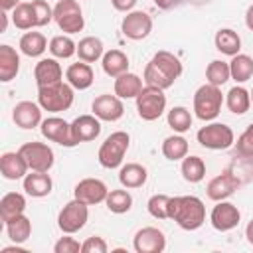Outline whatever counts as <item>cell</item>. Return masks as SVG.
<instances>
[{
  "label": "cell",
  "instance_id": "cell-1",
  "mask_svg": "<svg viewBox=\"0 0 253 253\" xmlns=\"http://www.w3.org/2000/svg\"><path fill=\"white\" fill-rule=\"evenodd\" d=\"M182 71H184V67H182V61L178 59V55H174L172 51L160 49L146 63L142 79L146 85L168 89L176 83V79L182 75Z\"/></svg>",
  "mask_w": 253,
  "mask_h": 253
},
{
  "label": "cell",
  "instance_id": "cell-2",
  "mask_svg": "<svg viewBox=\"0 0 253 253\" xmlns=\"http://www.w3.org/2000/svg\"><path fill=\"white\" fill-rule=\"evenodd\" d=\"M168 219H174L186 231H196L206 221V206L198 196H174L170 198Z\"/></svg>",
  "mask_w": 253,
  "mask_h": 253
},
{
  "label": "cell",
  "instance_id": "cell-3",
  "mask_svg": "<svg viewBox=\"0 0 253 253\" xmlns=\"http://www.w3.org/2000/svg\"><path fill=\"white\" fill-rule=\"evenodd\" d=\"M130 146V136L126 130H115L111 132L103 144L99 146V152H97V160L103 168L107 170H115L119 166H123V160H125V154Z\"/></svg>",
  "mask_w": 253,
  "mask_h": 253
},
{
  "label": "cell",
  "instance_id": "cell-4",
  "mask_svg": "<svg viewBox=\"0 0 253 253\" xmlns=\"http://www.w3.org/2000/svg\"><path fill=\"white\" fill-rule=\"evenodd\" d=\"M223 101H225L223 93H221V89L217 85L204 83L194 93V113H196V117L200 121L210 123L221 113Z\"/></svg>",
  "mask_w": 253,
  "mask_h": 253
},
{
  "label": "cell",
  "instance_id": "cell-5",
  "mask_svg": "<svg viewBox=\"0 0 253 253\" xmlns=\"http://www.w3.org/2000/svg\"><path fill=\"white\" fill-rule=\"evenodd\" d=\"M73 87L69 83H55L47 87H38V103L47 113H63L73 105Z\"/></svg>",
  "mask_w": 253,
  "mask_h": 253
},
{
  "label": "cell",
  "instance_id": "cell-6",
  "mask_svg": "<svg viewBox=\"0 0 253 253\" xmlns=\"http://www.w3.org/2000/svg\"><path fill=\"white\" fill-rule=\"evenodd\" d=\"M53 20L57 28L67 36L77 34L85 28L83 10L77 0H57L53 6Z\"/></svg>",
  "mask_w": 253,
  "mask_h": 253
},
{
  "label": "cell",
  "instance_id": "cell-7",
  "mask_svg": "<svg viewBox=\"0 0 253 253\" xmlns=\"http://www.w3.org/2000/svg\"><path fill=\"white\" fill-rule=\"evenodd\" d=\"M136 111L142 121H156L166 111V95L164 89L154 85H144L142 91L136 95Z\"/></svg>",
  "mask_w": 253,
  "mask_h": 253
},
{
  "label": "cell",
  "instance_id": "cell-8",
  "mask_svg": "<svg viewBox=\"0 0 253 253\" xmlns=\"http://www.w3.org/2000/svg\"><path fill=\"white\" fill-rule=\"evenodd\" d=\"M196 138L204 148L210 150H225L235 142V134L225 123H208L196 132Z\"/></svg>",
  "mask_w": 253,
  "mask_h": 253
},
{
  "label": "cell",
  "instance_id": "cell-9",
  "mask_svg": "<svg viewBox=\"0 0 253 253\" xmlns=\"http://www.w3.org/2000/svg\"><path fill=\"white\" fill-rule=\"evenodd\" d=\"M87 219H89V206L73 198L71 202H67L59 210V213H57V227L63 233L73 235V233H77L79 229L85 227Z\"/></svg>",
  "mask_w": 253,
  "mask_h": 253
},
{
  "label": "cell",
  "instance_id": "cell-10",
  "mask_svg": "<svg viewBox=\"0 0 253 253\" xmlns=\"http://www.w3.org/2000/svg\"><path fill=\"white\" fill-rule=\"evenodd\" d=\"M20 154L28 162L30 170H36V172H49L55 162V154L51 146H47L45 142H38V140L24 142L20 146Z\"/></svg>",
  "mask_w": 253,
  "mask_h": 253
},
{
  "label": "cell",
  "instance_id": "cell-11",
  "mask_svg": "<svg viewBox=\"0 0 253 253\" xmlns=\"http://www.w3.org/2000/svg\"><path fill=\"white\" fill-rule=\"evenodd\" d=\"M40 130H42V136L47 138L49 142H55V144L65 146V148L77 146V142L73 138V132H71V123H67L61 117L43 119L42 125H40Z\"/></svg>",
  "mask_w": 253,
  "mask_h": 253
},
{
  "label": "cell",
  "instance_id": "cell-12",
  "mask_svg": "<svg viewBox=\"0 0 253 253\" xmlns=\"http://www.w3.org/2000/svg\"><path fill=\"white\" fill-rule=\"evenodd\" d=\"M121 32L125 38L132 42H140L150 36L152 32V18L144 10H130L121 22Z\"/></svg>",
  "mask_w": 253,
  "mask_h": 253
},
{
  "label": "cell",
  "instance_id": "cell-13",
  "mask_svg": "<svg viewBox=\"0 0 253 253\" xmlns=\"http://www.w3.org/2000/svg\"><path fill=\"white\" fill-rule=\"evenodd\" d=\"M241 184H243V180H239V176L233 170H225L208 182L206 194L211 202H221V200H227Z\"/></svg>",
  "mask_w": 253,
  "mask_h": 253
},
{
  "label": "cell",
  "instance_id": "cell-14",
  "mask_svg": "<svg viewBox=\"0 0 253 253\" xmlns=\"http://www.w3.org/2000/svg\"><path fill=\"white\" fill-rule=\"evenodd\" d=\"M239 219H241V211L235 204L231 202H217L210 213V223L213 229L217 231H231L239 225Z\"/></svg>",
  "mask_w": 253,
  "mask_h": 253
},
{
  "label": "cell",
  "instance_id": "cell-15",
  "mask_svg": "<svg viewBox=\"0 0 253 253\" xmlns=\"http://www.w3.org/2000/svg\"><path fill=\"white\" fill-rule=\"evenodd\" d=\"M132 247L136 253H162L166 249V235L162 229L146 225L134 233Z\"/></svg>",
  "mask_w": 253,
  "mask_h": 253
},
{
  "label": "cell",
  "instance_id": "cell-16",
  "mask_svg": "<svg viewBox=\"0 0 253 253\" xmlns=\"http://www.w3.org/2000/svg\"><path fill=\"white\" fill-rule=\"evenodd\" d=\"M107 194H109V188L99 178H83L73 188V198L87 204V206H95V204L105 202Z\"/></svg>",
  "mask_w": 253,
  "mask_h": 253
},
{
  "label": "cell",
  "instance_id": "cell-17",
  "mask_svg": "<svg viewBox=\"0 0 253 253\" xmlns=\"http://www.w3.org/2000/svg\"><path fill=\"white\" fill-rule=\"evenodd\" d=\"M91 111L97 119L107 121V123H115L125 115V105H123L121 97L111 95V93H103V95L93 99Z\"/></svg>",
  "mask_w": 253,
  "mask_h": 253
},
{
  "label": "cell",
  "instance_id": "cell-18",
  "mask_svg": "<svg viewBox=\"0 0 253 253\" xmlns=\"http://www.w3.org/2000/svg\"><path fill=\"white\" fill-rule=\"evenodd\" d=\"M42 107L40 103H34V101H20L14 105L12 109V121L16 123V126L24 128V130H32L36 126L42 125Z\"/></svg>",
  "mask_w": 253,
  "mask_h": 253
},
{
  "label": "cell",
  "instance_id": "cell-19",
  "mask_svg": "<svg viewBox=\"0 0 253 253\" xmlns=\"http://www.w3.org/2000/svg\"><path fill=\"white\" fill-rule=\"evenodd\" d=\"M34 79L38 87H47L63 81V69L55 57H43L34 67Z\"/></svg>",
  "mask_w": 253,
  "mask_h": 253
},
{
  "label": "cell",
  "instance_id": "cell-20",
  "mask_svg": "<svg viewBox=\"0 0 253 253\" xmlns=\"http://www.w3.org/2000/svg\"><path fill=\"white\" fill-rule=\"evenodd\" d=\"M71 132L77 144L91 142L101 134V119H97L95 115H79L71 123Z\"/></svg>",
  "mask_w": 253,
  "mask_h": 253
},
{
  "label": "cell",
  "instance_id": "cell-21",
  "mask_svg": "<svg viewBox=\"0 0 253 253\" xmlns=\"http://www.w3.org/2000/svg\"><path fill=\"white\" fill-rule=\"evenodd\" d=\"M22 184H24V192L32 198H45L53 190V180L47 172L30 170V174L24 176Z\"/></svg>",
  "mask_w": 253,
  "mask_h": 253
},
{
  "label": "cell",
  "instance_id": "cell-22",
  "mask_svg": "<svg viewBox=\"0 0 253 253\" xmlns=\"http://www.w3.org/2000/svg\"><path fill=\"white\" fill-rule=\"evenodd\" d=\"M65 79L67 83L77 89V91H85L93 85L95 81V73H93V67L91 63H85V61H77V63H71L67 69H65Z\"/></svg>",
  "mask_w": 253,
  "mask_h": 253
},
{
  "label": "cell",
  "instance_id": "cell-23",
  "mask_svg": "<svg viewBox=\"0 0 253 253\" xmlns=\"http://www.w3.org/2000/svg\"><path fill=\"white\" fill-rule=\"evenodd\" d=\"M30 166L24 160V156L18 152H4L0 156V172L6 180H24Z\"/></svg>",
  "mask_w": 253,
  "mask_h": 253
},
{
  "label": "cell",
  "instance_id": "cell-24",
  "mask_svg": "<svg viewBox=\"0 0 253 253\" xmlns=\"http://www.w3.org/2000/svg\"><path fill=\"white\" fill-rule=\"evenodd\" d=\"M146 180H148V170L138 162H126L119 170V182L123 188H128V190L142 188Z\"/></svg>",
  "mask_w": 253,
  "mask_h": 253
},
{
  "label": "cell",
  "instance_id": "cell-25",
  "mask_svg": "<svg viewBox=\"0 0 253 253\" xmlns=\"http://www.w3.org/2000/svg\"><path fill=\"white\" fill-rule=\"evenodd\" d=\"M20 71V55L18 51L8 45L2 43L0 45V81L2 83H10L12 79H16Z\"/></svg>",
  "mask_w": 253,
  "mask_h": 253
},
{
  "label": "cell",
  "instance_id": "cell-26",
  "mask_svg": "<svg viewBox=\"0 0 253 253\" xmlns=\"http://www.w3.org/2000/svg\"><path fill=\"white\" fill-rule=\"evenodd\" d=\"M101 65H103V71L109 77L115 79V77H119V75H123V73L128 71L130 61H128V55L125 51H121V49H109L101 57Z\"/></svg>",
  "mask_w": 253,
  "mask_h": 253
},
{
  "label": "cell",
  "instance_id": "cell-27",
  "mask_svg": "<svg viewBox=\"0 0 253 253\" xmlns=\"http://www.w3.org/2000/svg\"><path fill=\"white\" fill-rule=\"evenodd\" d=\"M26 211V198L20 192H8L2 196L0 200V217L4 223H8L10 219L22 215Z\"/></svg>",
  "mask_w": 253,
  "mask_h": 253
},
{
  "label": "cell",
  "instance_id": "cell-28",
  "mask_svg": "<svg viewBox=\"0 0 253 253\" xmlns=\"http://www.w3.org/2000/svg\"><path fill=\"white\" fill-rule=\"evenodd\" d=\"M213 43H215V49L221 51L223 55H237L241 51V38L235 30L231 28H221L215 32V38H213Z\"/></svg>",
  "mask_w": 253,
  "mask_h": 253
},
{
  "label": "cell",
  "instance_id": "cell-29",
  "mask_svg": "<svg viewBox=\"0 0 253 253\" xmlns=\"http://www.w3.org/2000/svg\"><path fill=\"white\" fill-rule=\"evenodd\" d=\"M142 91V79L136 73H123L115 77V95L121 99H136V95Z\"/></svg>",
  "mask_w": 253,
  "mask_h": 253
},
{
  "label": "cell",
  "instance_id": "cell-30",
  "mask_svg": "<svg viewBox=\"0 0 253 253\" xmlns=\"http://www.w3.org/2000/svg\"><path fill=\"white\" fill-rule=\"evenodd\" d=\"M105 55V45L99 38L95 36H87L83 40H79L77 43V57L85 63H95Z\"/></svg>",
  "mask_w": 253,
  "mask_h": 253
},
{
  "label": "cell",
  "instance_id": "cell-31",
  "mask_svg": "<svg viewBox=\"0 0 253 253\" xmlns=\"http://www.w3.org/2000/svg\"><path fill=\"white\" fill-rule=\"evenodd\" d=\"M225 105L233 115H245L251 107V91H247L241 85L231 87L225 93Z\"/></svg>",
  "mask_w": 253,
  "mask_h": 253
},
{
  "label": "cell",
  "instance_id": "cell-32",
  "mask_svg": "<svg viewBox=\"0 0 253 253\" xmlns=\"http://www.w3.org/2000/svg\"><path fill=\"white\" fill-rule=\"evenodd\" d=\"M20 51L28 57H40L49 45H47V40L42 32H26L22 38H20Z\"/></svg>",
  "mask_w": 253,
  "mask_h": 253
},
{
  "label": "cell",
  "instance_id": "cell-33",
  "mask_svg": "<svg viewBox=\"0 0 253 253\" xmlns=\"http://www.w3.org/2000/svg\"><path fill=\"white\" fill-rule=\"evenodd\" d=\"M182 178L190 184H198L206 178V162L196 156V154H188L182 158V166H180Z\"/></svg>",
  "mask_w": 253,
  "mask_h": 253
},
{
  "label": "cell",
  "instance_id": "cell-34",
  "mask_svg": "<svg viewBox=\"0 0 253 253\" xmlns=\"http://www.w3.org/2000/svg\"><path fill=\"white\" fill-rule=\"evenodd\" d=\"M229 71L231 79L235 83H245L253 77V57L247 53H237L229 61Z\"/></svg>",
  "mask_w": 253,
  "mask_h": 253
},
{
  "label": "cell",
  "instance_id": "cell-35",
  "mask_svg": "<svg viewBox=\"0 0 253 253\" xmlns=\"http://www.w3.org/2000/svg\"><path fill=\"white\" fill-rule=\"evenodd\" d=\"M6 233L14 243H24L32 235V221L28 215H18L6 223Z\"/></svg>",
  "mask_w": 253,
  "mask_h": 253
},
{
  "label": "cell",
  "instance_id": "cell-36",
  "mask_svg": "<svg viewBox=\"0 0 253 253\" xmlns=\"http://www.w3.org/2000/svg\"><path fill=\"white\" fill-rule=\"evenodd\" d=\"M49 53L55 57V59H69L77 53V43L67 36V34H61V36H53L49 40Z\"/></svg>",
  "mask_w": 253,
  "mask_h": 253
},
{
  "label": "cell",
  "instance_id": "cell-37",
  "mask_svg": "<svg viewBox=\"0 0 253 253\" xmlns=\"http://www.w3.org/2000/svg\"><path fill=\"white\" fill-rule=\"evenodd\" d=\"M162 154H164V158H168L172 162L182 160L184 156H188V140L178 132L172 136H166L162 142Z\"/></svg>",
  "mask_w": 253,
  "mask_h": 253
},
{
  "label": "cell",
  "instance_id": "cell-38",
  "mask_svg": "<svg viewBox=\"0 0 253 253\" xmlns=\"http://www.w3.org/2000/svg\"><path fill=\"white\" fill-rule=\"evenodd\" d=\"M105 206L109 211L113 213H126L132 208V196L128 194V188H121V190H109Z\"/></svg>",
  "mask_w": 253,
  "mask_h": 253
},
{
  "label": "cell",
  "instance_id": "cell-39",
  "mask_svg": "<svg viewBox=\"0 0 253 253\" xmlns=\"http://www.w3.org/2000/svg\"><path fill=\"white\" fill-rule=\"evenodd\" d=\"M166 121H168V126H170L174 132L182 134V132L190 130V126H192V113H190L186 107L178 105V107H172V109L168 111Z\"/></svg>",
  "mask_w": 253,
  "mask_h": 253
},
{
  "label": "cell",
  "instance_id": "cell-40",
  "mask_svg": "<svg viewBox=\"0 0 253 253\" xmlns=\"http://www.w3.org/2000/svg\"><path fill=\"white\" fill-rule=\"evenodd\" d=\"M231 79V71H229V63L227 61H221V59H213L208 63L206 67V81L211 83V85H225L227 81Z\"/></svg>",
  "mask_w": 253,
  "mask_h": 253
},
{
  "label": "cell",
  "instance_id": "cell-41",
  "mask_svg": "<svg viewBox=\"0 0 253 253\" xmlns=\"http://www.w3.org/2000/svg\"><path fill=\"white\" fill-rule=\"evenodd\" d=\"M12 24L18 30H32V28H36L34 14H32V4L30 2H20L12 10Z\"/></svg>",
  "mask_w": 253,
  "mask_h": 253
},
{
  "label": "cell",
  "instance_id": "cell-42",
  "mask_svg": "<svg viewBox=\"0 0 253 253\" xmlns=\"http://www.w3.org/2000/svg\"><path fill=\"white\" fill-rule=\"evenodd\" d=\"M170 198L166 194H154L150 196V200L146 202V210L154 219H168V206H170Z\"/></svg>",
  "mask_w": 253,
  "mask_h": 253
},
{
  "label": "cell",
  "instance_id": "cell-43",
  "mask_svg": "<svg viewBox=\"0 0 253 253\" xmlns=\"http://www.w3.org/2000/svg\"><path fill=\"white\" fill-rule=\"evenodd\" d=\"M32 14H34V24L36 28L47 26L53 20V8L45 0H32Z\"/></svg>",
  "mask_w": 253,
  "mask_h": 253
},
{
  "label": "cell",
  "instance_id": "cell-44",
  "mask_svg": "<svg viewBox=\"0 0 253 253\" xmlns=\"http://www.w3.org/2000/svg\"><path fill=\"white\" fill-rule=\"evenodd\" d=\"M235 154L239 158H253V123L239 134L237 142H233Z\"/></svg>",
  "mask_w": 253,
  "mask_h": 253
},
{
  "label": "cell",
  "instance_id": "cell-45",
  "mask_svg": "<svg viewBox=\"0 0 253 253\" xmlns=\"http://www.w3.org/2000/svg\"><path fill=\"white\" fill-rule=\"evenodd\" d=\"M55 253H79L81 251V243L75 237H69V233H65V237H59L53 245Z\"/></svg>",
  "mask_w": 253,
  "mask_h": 253
},
{
  "label": "cell",
  "instance_id": "cell-46",
  "mask_svg": "<svg viewBox=\"0 0 253 253\" xmlns=\"http://www.w3.org/2000/svg\"><path fill=\"white\" fill-rule=\"evenodd\" d=\"M107 241L99 235H93V237H87L83 243H81V253H107Z\"/></svg>",
  "mask_w": 253,
  "mask_h": 253
},
{
  "label": "cell",
  "instance_id": "cell-47",
  "mask_svg": "<svg viewBox=\"0 0 253 253\" xmlns=\"http://www.w3.org/2000/svg\"><path fill=\"white\" fill-rule=\"evenodd\" d=\"M136 2L138 0H111V4H113V8L115 10H119V12H130V10H134V6H136Z\"/></svg>",
  "mask_w": 253,
  "mask_h": 253
},
{
  "label": "cell",
  "instance_id": "cell-48",
  "mask_svg": "<svg viewBox=\"0 0 253 253\" xmlns=\"http://www.w3.org/2000/svg\"><path fill=\"white\" fill-rule=\"evenodd\" d=\"M18 4H20V0H0V8H2L4 12H10V10H14Z\"/></svg>",
  "mask_w": 253,
  "mask_h": 253
},
{
  "label": "cell",
  "instance_id": "cell-49",
  "mask_svg": "<svg viewBox=\"0 0 253 253\" xmlns=\"http://www.w3.org/2000/svg\"><path fill=\"white\" fill-rule=\"evenodd\" d=\"M245 26L253 32V4L247 8V12H245Z\"/></svg>",
  "mask_w": 253,
  "mask_h": 253
},
{
  "label": "cell",
  "instance_id": "cell-50",
  "mask_svg": "<svg viewBox=\"0 0 253 253\" xmlns=\"http://www.w3.org/2000/svg\"><path fill=\"white\" fill-rule=\"evenodd\" d=\"M245 237H247V243L249 245H253V219L247 223V227H245Z\"/></svg>",
  "mask_w": 253,
  "mask_h": 253
},
{
  "label": "cell",
  "instance_id": "cell-51",
  "mask_svg": "<svg viewBox=\"0 0 253 253\" xmlns=\"http://www.w3.org/2000/svg\"><path fill=\"white\" fill-rule=\"evenodd\" d=\"M160 10H168L172 4H174V0H152Z\"/></svg>",
  "mask_w": 253,
  "mask_h": 253
},
{
  "label": "cell",
  "instance_id": "cell-52",
  "mask_svg": "<svg viewBox=\"0 0 253 253\" xmlns=\"http://www.w3.org/2000/svg\"><path fill=\"white\" fill-rule=\"evenodd\" d=\"M16 245H18V243H16ZM16 245H14V247H4L2 253H24V251H22L20 247H16Z\"/></svg>",
  "mask_w": 253,
  "mask_h": 253
},
{
  "label": "cell",
  "instance_id": "cell-53",
  "mask_svg": "<svg viewBox=\"0 0 253 253\" xmlns=\"http://www.w3.org/2000/svg\"><path fill=\"white\" fill-rule=\"evenodd\" d=\"M6 26H8V14L2 10V26H0V32H6Z\"/></svg>",
  "mask_w": 253,
  "mask_h": 253
},
{
  "label": "cell",
  "instance_id": "cell-54",
  "mask_svg": "<svg viewBox=\"0 0 253 253\" xmlns=\"http://www.w3.org/2000/svg\"><path fill=\"white\" fill-rule=\"evenodd\" d=\"M251 103H253V89H251Z\"/></svg>",
  "mask_w": 253,
  "mask_h": 253
}]
</instances>
